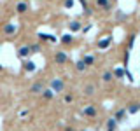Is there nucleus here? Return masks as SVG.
Wrapping results in <instances>:
<instances>
[{
	"instance_id": "nucleus-17",
	"label": "nucleus",
	"mask_w": 140,
	"mask_h": 131,
	"mask_svg": "<svg viewBox=\"0 0 140 131\" xmlns=\"http://www.w3.org/2000/svg\"><path fill=\"white\" fill-rule=\"evenodd\" d=\"M72 4H74V0H65V7H72Z\"/></svg>"
},
{
	"instance_id": "nucleus-3",
	"label": "nucleus",
	"mask_w": 140,
	"mask_h": 131,
	"mask_svg": "<svg viewBox=\"0 0 140 131\" xmlns=\"http://www.w3.org/2000/svg\"><path fill=\"white\" fill-rule=\"evenodd\" d=\"M110 42H112V39H110V37H109V39L100 40V44H98V46H100V49H105V47H109V46H110Z\"/></svg>"
},
{
	"instance_id": "nucleus-2",
	"label": "nucleus",
	"mask_w": 140,
	"mask_h": 131,
	"mask_svg": "<svg viewBox=\"0 0 140 131\" xmlns=\"http://www.w3.org/2000/svg\"><path fill=\"white\" fill-rule=\"evenodd\" d=\"M96 4H98V7H102L103 11H109V9H110V2H109V0H96Z\"/></svg>"
},
{
	"instance_id": "nucleus-15",
	"label": "nucleus",
	"mask_w": 140,
	"mask_h": 131,
	"mask_svg": "<svg viewBox=\"0 0 140 131\" xmlns=\"http://www.w3.org/2000/svg\"><path fill=\"white\" fill-rule=\"evenodd\" d=\"M40 89H42V86H40V84H35V86H33V91H35V93H39Z\"/></svg>"
},
{
	"instance_id": "nucleus-5",
	"label": "nucleus",
	"mask_w": 140,
	"mask_h": 131,
	"mask_svg": "<svg viewBox=\"0 0 140 131\" xmlns=\"http://www.w3.org/2000/svg\"><path fill=\"white\" fill-rule=\"evenodd\" d=\"M39 37H40L42 40H51V42H54V37H52V35H46V33H39Z\"/></svg>"
},
{
	"instance_id": "nucleus-11",
	"label": "nucleus",
	"mask_w": 140,
	"mask_h": 131,
	"mask_svg": "<svg viewBox=\"0 0 140 131\" xmlns=\"http://www.w3.org/2000/svg\"><path fill=\"white\" fill-rule=\"evenodd\" d=\"M40 51V46H32L30 47V52H39Z\"/></svg>"
},
{
	"instance_id": "nucleus-8",
	"label": "nucleus",
	"mask_w": 140,
	"mask_h": 131,
	"mask_svg": "<svg viewBox=\"0 0 140 131\" xmlns=\"http://www.w3.org/2000/svg\"><path fill=\"white\" fill-rule=\"evenodd\" d=\"M63 44H70V42H72V35H63Z\"/></svg>"
},
{
	"instance_id": "nucleus-14",
	"label": "nucleus",
	"mask_w": 140,
	"mask_h": 131,
	"mask_svg": "<svg viewBox=\"0 0 140 131\" xmlns=\"http://www.w3.org/2000/svg\"><path fill=\"white\" fill-rule=\"evenodd\" d=\"M5 32H7V33H12V32H14V26H12V25L5 26Z\"/></svg>"
},
{
	"instance_id": "nucleus-13",
	"label": "nucleus",
	"mask_w": 140,
	"mask_h": 131,
	"mask_svg": "<svg viewBox=\"0 0 140 131\" xmlns=\"http://www.w3.org/2000/svg\"><path fill=\"white\" fill-rule=\"evenodd\" d=\"M103 80H112V75L109 74V72H105L103 74Z\"/></svg>"
},
{
	"instance_id": "nucleus-9",
	"label": "nucleus",
	"mask_w": 140,
	"mask_h": 131,
	"mask_svg": "<svg viewBox=\"0 0 140 131\" xmlns=\"http://www.w3.org/2000/svg\"><path fill=\"white\" fill-rule=\"evenodd\" d=\"M93 61H95V58H93V56H86V59H84V63H86V65H91Z\"/></svg>"
},
{
	"instance_id": "nucleus-18",
	"label": "nucleus",
	"mask_w": 140,
	"mask_h": 131,
	"mask_svg": "<svg viewBox=\"0 0 140 131\" xmlns=\"http://www.w3.org/2000/svg\"><path fill=\"white\" fill-rule=\"evenodd\" d=\"M138 107H140V105H137V103H135V105H131V108H130V110H131V112H137V110H138Z\"/></svg>"
},
{
	"instance_id": "nucleus-16",
	"label": "nucleus",
	"mask_w": 140,
	"mask_h": 131,
	"mask_svg": "<svg viewBox=\"0 0 140 131\" xmlns=\"http://www.w3.org/2000/svg\"><path fill=\"white\" fill-rule=\"evenodd\" d=\"M26 70H28V72H32V70H33V63H26Z\"/></svg>"
},
{
	"instance_id": "nucleus-7",
	"label": "nucleus",
	"mask_w": 140,
	"mask_h": 131,
	"mask_svg": "<svg viewBox=\"0 0 140 131\" xmlns=\"http://www.w3.org/2000/svg\"><path fill=\"white\" fill-rule=\"evenodd\" d=\"M70 28H72L74 32H75V30H79V28H81V23H77V21H72V23H70Z\"/></svg>"
},
{
	"instance_id": "nucleus-4",
	"label": "nucleus",
	"mask_w": 140,
	"mask_h": 131,
	"mask_svg": "<svg viewBox=\"0 0 140 131\" xmlns=\"http://www.w3.org/2000/svg\"><path fill=\"white\" fill-rule=\"evenodd\" d=\"M16 9H18V12H25L26 9H28V5H26L25 2H19V4L16 5Z\"/></svg>"
},
{
	"instance_id": "nucleus-10",
	"label": "nucleus",
	"mask_w": 140,
	"mask_h": 131,
	"mask_svg": "<svg viewBox=\"0 0 140 131\" xmlns=\"http://www.w3.org/2000/svg\"><path fill=\"white\" fill-rule=\"evenodd\" d=\"M77 68L84 70V68H86V63H84V61H77Z\"/></svg>"
},
{
	"instance_id": "nucleus-12",
	"label": "nucleus",
	"mask_w": 140,
	"mask_h": 131,
	"mask_svg": "<svg viewBox=\"0 0 140 131\" xmlns=\"http://www.w3.org/2000/svg\"><path fill=\"white\" fill-rule=\"evenodd\" d=\"M93 91H95V86H87L86 87V94H91Z\"/></svg>"
},
{
	"instance_id": "nucleus-19",
	"label": "nucleus",
	"mask_w": 140,
	"mask_h": 131,
	"mask_svg": "<svg viewBox=\"0 0 140 131\" xmlns=\"http://www.w3.org/2000/svg\"><path fill=\"white\" fill-rule=\"evenodd\" d=\"M54 87H56V89H61V82L56 80V82H54Z\"/></svg>"
},
{
	"instance_id": "nucleus-1",
	"label": "nucleus",
	"mask_w": 140,
	"mask_h": 131,
	"mask_svg": "<svg viewBox=\"0 0 140 131\" xmlns=\"http://www.w3.org/2000/svg\"><path fill=\"white\" fill-rule=\"evenodd\" d=\"M67 59H68V58H67V54H65L63 51H60L58 54H56V63H60V65L67 63Z\"/></svg>"
},
{
	"instance_id": "nucleus-6",
	"label": "nucleus",
	"mask_w": 140,
	"mask_h": 131,
	"mask_svg": "<svg viewBox=\"0 0 140 131\" xmlns=\"http://www.w3.org/2000/svg\"><path fill=\"white\" fill-rule=\"evenodd\" d=\"M28 52H30V47H21V49H19V52H18V54H19V56L23 58V56H28Z\"/></svg>"
}]
</instances>
